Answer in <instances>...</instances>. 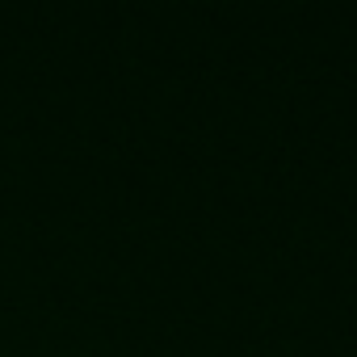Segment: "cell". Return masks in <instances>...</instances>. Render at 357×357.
I'll return each mask as SVG.
<instances>
[]
</instances>
